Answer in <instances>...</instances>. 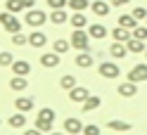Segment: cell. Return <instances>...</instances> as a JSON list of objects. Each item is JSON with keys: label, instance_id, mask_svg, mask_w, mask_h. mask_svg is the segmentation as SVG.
<instances>
[{"label": "cell", "instance_id": "cell-1", "mask_svg": "<svg viewBox=\"0 0 147 135\" xmlns=\"http://www.w3.org/2000/svg\"><path fill=\"white\" fill-rule=\"evenodd\" d=\"M69 40H71V48H76L78 52H88L90 50V33H86L83 29H74Z\"/></svg>", "mask_w": 147, "mask_h": 135}, {"label": "cell", "instance_id": "cell-2", "mask_svg": "<svg viewBox=\"0 0 147 135\" xmlns=\"http://www.w3.org/2000/svg\"><path fill=\"white\" fill-rule=\"evenodd\" d=\"M0 26H3L5 31H10V33H19L22 31V21L14 17V12H0Z\"/></svg>", "mask_w": 147, "mask_h": 135}, {"label": "cell", "instance_id": "cell-3", "mask_svg": "<svg viewBox=\"0 0 147 135\" xmlns=\"http://www.w3.org/2000/svg\"><path fill=\"white\" fill-rule=\"evenodd\" d=\"M97 71H100V76H102V78H107V81H114V78H119V76H121V69H119V64H116V62H100Z\"/></svg>", "mask_w": 147, "mask_h": 135}, {"label": "cell", "instance_id": "cell-4", "mask_svg": "<svg viewBox=\"0 0 147 135\" xmlns=\"http://www.w3.org/2000/svg\"><path fill=\"white\" fill-rule=\"evenodd\" d=\"M48 19H50V17L45 14L43 10H33V7H31V10L26 12V17H24V24H29V26H33V29H38V26L45 24Z\"/></svg>", "mask_w": 147, "mask_h": 135}, {"label": "cell", "instance_id": "cell-5", "mask_svg": "<svg viewBox=\"0 0 147 135\" xmlns=\"http://www.w3.org/2000/svg\"><path fill=\"white\" fill-rule=\"evenodd\" d=\"M128 81H133V83H142V81H147V64H145V62L135 64L131 71H128Z\"/></svg>", "mask_w": 147, "mask_h": 135}, {"label": "cell", "instance_id": "cell-6", "mask_svg": "<svg viewBox=\"0 0 147 135\" xmlns=\"http://www.w3.org/2000/svg\"><path fill=\"white\" fill-rule=\"evenodd\" d=\"M86 126L81 123V119H76V116H69V119H64V133H69V135H78V133H83Z\"/></svg>", "mask_w": 147, "mask_h": 135}, {"label": "cell", "instance_id": "cell-7", "mask_svg": "<svg viewBox=\"0 0 147 135\" xmlns=\"http://www.w3.org/2000/svg\"><path fill=\"white\" fill-rule=\"evenodd\" d=\"M90 10L95 12V17L105 19V17H109V12H112V3H105V0H95V3H90Z\"/></svg>", "mask_w": 147, "mask_h": 135}, {"label": "cell", "instance_id": "cell-8", "mask_svg": "<svg viewBox=\"0 0 147 135\" xmlns=\"http://www.w3.org/2000/svg\"><path fill=\"white\" fill-rule=\"evenodd\" d=\"M88 97H90V93H88V88H83V85H76V88L69 90V100L76 102V104H83Z\"/></svg>", "mask_w": 147, "mask_h": 135}, {"label": "cell", "instance_id": "cell-9", "mask_svg": "<svg viewBox=\"0 0 147 135\" xmlns=\"http://www.w3.org/2000/svg\"><path fill=\"white\" fill-rule=\"evenodd\" d=\"M116 93L121 97H135L138 95V83H133V81H123V83H119Z\"/></svg>", "mask_w": 147, "mask_h": 135}, {"label": "cell", "instance_id": "cell-10", "mask_svg": "<svg viewBox=\"0 0 147 135\" xmlns=\"http://www.w3.org/2000/svg\"><path fill=\"white\" fill-rule=\"evenodd\" d=\"M112 38L119 40V43H128V40L133 38V31L126 29V26H121V24H116V29L112 31Z\"/></svg>", "mask_w": 147, "mask_h": 135}, {"label": "cell", "instance_id": "cell-11", "mask_svg": "<svg viewBox=\"0 0 147 135\" xmlns=\"http://www.w3.org/2000/svg\"><path fill=\"white\" fill-rule=\"evenodd\" d=\"M93 55H90V50L88 52H78V55H76V59H74V64H76L78 69H90V66H93Z\"/></svg>", "mask_w": 147, "mask_h": 135}, {"label": "cell", "instance_id": "cell-12", "mask_svg": "<svg viewBox=\"0 0 147 135\" xmlns=\"http://www.w3.org/2000/svg\"><path fill=\"white\" fill-rule=\"evenodd\" d=\"M40 64L45 66V69H55V66H57L59 64V55H57V52H45V55H40Z\"/></svg>", "mask_w": 147, "mask_h": 135}, {"label": "cell", "instance_id": "cell-13", "mask_svg": "<svg viewBox=\"0 0 147 135\" xmlns=\"http://www.w3.org/2000/svg\"><path fill=\"white\" fill-rule=\"evenodd\" d=\"M109 55H112L114 59H123V57L128 55L126 43H119V40H114V43H112V48H109Z\"/></svg>", "mask_w": 147, "mask_h": 135}, {"label": "cell", "instance_id": "cell-14", "mask_svg": "<svg viewBox=\"0 0 147 135\" xmlns=\"http://www.w3.org/2000/svg\"><path fill=\"white\" fill-rule=\"evenodd\" d=\"M88 33H90V38H93V40H102L109 31H107V26H105V24H90Z\"/></svg>", "mask_w": 147, "mask_h": 135}, {"label": "cell", "instance_id": "cell-15", "mask_svg": "<svg viewBox=\"0 0 147 135\" xmlns=\"http://www.w3.org/2000/svg\"><path fill=\"white\" fill-rule=\"evenodd\" d=\"M12 71H14L17 76H29V74H31V64H29L26 59H14Z\"/></svg>", "mask_w": 147, "mask_h": 135}, {"label": "cell", "instance_id": "cell-16", "mask_svg": "<svg viewBox=\"0 0 147 135\" xmlns=\"http://www.w3.org/2000/svg\"><path fill=\"white\" fill-rule=\"evenodd\" d=\"M10 88L14 90V93H22V90H26V88H29V81H26V76H12L10 78Z\"/></svg>", "mask_w": 147, "mask_h": 135}, {"label": "cell", "instance_id": "cell-17", "mask_svg": "<svg viewBox=\"0 0 147 135\" xmlns=\"http://www.w3.org/2000/svg\"><path fill=\"white\" fill-rule=\"evenodd\" d=\"M14 107H17V111L29 114V111L33 109V97H17V100H14Z\"/></svg>", "mask_w": 147, "mask_h": 135}, {"label": "cell", "instance_id": "cell-18", "mask_svg": "<svg viewBox=\"0 0 147 135\" xmlns=\"http://www.w3.org/2000/svg\"><path fill=\"white\" fill-rule=\"evenodd\" d=\"M126 48H128V52H133V55L147 52V45H145V40H138V38H131V40L126 43Z\"/></svg>", "mask_w": 147, "mask_h": 135}, {"label": "cell", "instance_id": "cell-19", "mask_svg": "<svg viewBox=\"0 0 147 135\" xmlns=\"http://www.w3.org/2000/svg\"><path fill=\"white\" fill-rule=\"evenodd\" d=\"M107 128L109 130H119V133H128V130H131V123L121 121V119H112V121L107 123Z\"/></svg>", "mask_w": 147, "mask_h": 135}, {"label": "cell", "instance_id": "cell-20", "mask_svg": "<svg viewBox=\"0 0 147 135\" xmlns=\"http://www.w3.org/2000/svg\"><path fill=\"white\" fill-rule=\"evenodd\" d=\"M45 43H48V36H45L43 31H33L29 36V45H33V48H43Z\"/></svg>", "mask_w": 147, "mask_h": 135}, {"label": "cell", "instance_id": "cell-21", "mask_svg": "<svg viewBox=\"0 0 147 135\" xmlns=\"http://www.w3.org/2000/svg\"><path fill=\"white\" fill-rule=\"evenodd\" d=\"M52 50L57 52V55H67V52L71 50V40H64V38H57L52 43Z\"/></svg>", "mask_w": 147, "mask_h": 135}, {"label": "cell", "instance_id": "cell-22", "mask_svg": "<svg viewBox=\"0 0 147 135\" xmlns=\"http://www.w3.org/2000/svg\"><path fill=\"white\" fill-rule=\"evenodd\" d=\"M71 19V17L64 12V10H52V14H50V21L55 24V26H59V24H67Z\"/></svg>", "mask_w": 147, "mask_h": 135}, {"label": "cell", "instance_id": "cell-23", "mask_svg": "<svg viewBox=\"0 0 147 135\" xmlns=\"http://www.w3.org/2000/svg\"><path fill=\"white\" fill-rule=\"evenodd\" d=\"M7 123H10L12 128H24V126H26V114L24 111H17V114H12L10 119H7Z\"/></svg>", "mask_w": 147, "mask_h": 135}, {"label": "cell", "instance_id": "cell-24", "mask_svg": "<svg viewBox=\"0 0 147 135\" xmlns=\"http://www.w3.org/2000/svg\"><path fill=\"white\" fill-rule=\"evenodd\" d=\"M69 24L74 26V29H83V26L88 24V19H86V14H83V12H74V14H71V19H69Z\"/></svg>", "mask_w": 147, "mask_h": 135}, {"label": "cell", "instance_id": "cell-25", "mask_svg": "<svg viewBox=\"0 0 147 135\" xmlns=\"http://www.w3.org/2000/svg\"><path fill=\"white\" fill-rule=\"evenodd\" d=\"M119 24H121V26H126V29H131V31H133V29H135V26L140 24V21H138V19H135L133 14H121V17H119Z\"/></svg>", "mask_w": 147, "mask_h": 135}, {"label": "cell", "instance_id": "cell-26", "mask_svg": "<svg viewBox=\"0 0 147 135\" xmlns=\"http://www.w3.org/2000/svg\"><path fill=\"white\" fill-rule=\"evenodd\" d=\"M100 104H102V100H100L97 95H90L88 100L83 102V111H95V109H97Z\"/></svg>", "mask_w": 147, "mask_h": 135}, {"label": "cell", "instance_id": "cell-27", "mask_svg": "<svg viewBox=\"0 0 147 135\" xmlns=\"http://www.w3.org/2000/svg\"><path fill=\"white\" fill-rule=\"evenodd\" d=\"M78 83H76V78H74L71 74H67V76H62L59 78V88L62 90H71V88H76Z\"/></svg>", "mask_w": 147, "mask_h": 135}, {"label": "cell", "instance_id": "cell-28", "mask_svg": "<svg viewBox=\"0 0 147 135\" xmlns=\"http://www.w3.org/2000/svg\"><path fill=\"white\" fill-rule=\"evenodd\" d=\"M5 10L7 12H22L24 10V3H22V0H5Z\"/></svg>", "mask_w": 147, "mask_h": 135}, {"label": "cell", "instance_id": "cell-29", "mask_svg": "<svg viewBox=\"0 0 147 135\" xmlns=\"http://www.w3.org/2000/svg\"><path fill=\"white\" fill-rule=\"evenodd\" d=\"M133 38L138 40H147V24H138L133 29Z\"/></svg>", "mask_w": 147, "mask_h": 135}, {"label": "cell", "instance_id": "cell-30", "mask_svg": "<svg viewBox=\"0 0 147 135\" xmlns=\"http://www.w3.org/2000/svg\"><path fill=\"white\" fill-rule=\"evenodd\" d=\"M69 7L74 12H83L86 7H90V3H88V0H69Z\"/></svg>", "mask_w": 147, "mask_h": 135}, {"label": "cell", "instance_id": "cell-31", "mask_svg": "<svg viewBox=\"0 0 147 135\" xmlns=\"http://www.w3.org/2000/svg\"><path fill=\"white\" fill-rule=\"evenodd\" d=\"M131 14L135 17V19H138V21H145V19H147V10H145V7H142V5H135Z\"/></svg>", "mask_w": 147, "mask_h": 135}, {"label": "cell", "instance_id": "cell-32", "mask_svg": "<svg viewBox=\"0 0 147 135\" xmlns=\"http://www.w3.org/2000/svg\"><path fill=\"white\" fill-rule=\"evenodd\" d=\"M36 128H38V130H43V133H52V121L36 119Z\"/></svg>", "mask_w": 147, "mask_h": 135}, {"label": "cell", "instance_id": "cell-33", "mask_svg": "<svg viewBox=\"0 0 147 135\" xmlns=\"http://www.w3.org/2000/svg\"><path fill=\"white\" fill-rule=\"evenodd\" d=\"M12 64H14L12 52H0V66H12Z\"/></svg>", "mask_w": 147, "mask_h": 135}, {"label": "cell", "instance_id": "cell-34", "mask_svg": "<svg viewBox=\"0 0 147 135\" xmlns=\"http://www.w3.org/2000/svg\"><path fill=\"white\" fill-rule=\"evenodd\" d=\"M38 119H45V121H55V109H50V107H43V109L38 111Z\"/></svg>", "mask_w": 147, "mask_h": 135}, {"label": "cell", "instance_id": "cell-35", "mask_svg": "<svg viewBox=\"0 0 147 135\" xmlns=\"http://www.w3.org/2000/svg\"><path fill=\"white\" fill-rule=\"evenodd\" d=\"M12 43L14 45H26V43H29V36H24L22 31L19 33H12Z\"/></svg>", "mask_w": 147, "mask_h": 135}, {"label": "cell", "instance_id": "cell-36", "mask_svg": "<svg viewBox=\"0 0 147 135\" xmlns=\"http://www.w3.org/2000/svg\"><path fill=\"white\" fill-rule=\"evenodd\" d=\"M48 5L52 10H64V7H69V0H48Z\"/></svg>", "mask_w": 147, "mask_h": 135}, {"label": "cell", "instance_id": "cell-37", "mask_svg": "<svg viewBox=\"0 0 147 135\" xmlns=\"http://www.w3.org/2000/svg\"><path fill=\"white\" fill-rule=\"evenodd\" d=\"M83 135H100V128H97V126H86Z\"/></svg>", "mask_w": 147, "mask_h": 135}, {"label": "cell", "instance_id": "cell-38", "mask_svg": "<svg viewBox=\"0 0 147 135\" xmlns=\"http://www.w3.org/2000/svg\"><path fill=\"white\" fill-rule=\"evenodd\" d=\"M128 3H131V0H112V7H123Z\"/></svg>", "mask_w": 147, "mask_h": 135}, {"label": "cell", "instance_id": "cell-39", "mask_svg": "<svg viewBox=\"0 0 147 135\" xmlns=\"http://www.w3.org/2000/svg\"><path fill=\"white\" fill-rule=\"evenodd\" d=\"M24 135H43V130H38V128H29V130H24Z\"/></svg>", "mask_w": 147, "mask_h": 135}, {"label": "cell", "instance_id": "cell-40", "mask_svg": "<svg viewBox=\"0 0 147 135\" xmlns=\"http://www.w3.org/2000/svg\"><path fill=\"white\" fill-rule=\"evenodd\" d=\"M22 3H24V7H26V10H31V7L36 5V0H22Z\"/></svg>", "mask_w": 147, "mask_h": 135}, {"label": "cell", "instance_id": "cell-41", "mask_svg": "<svg viewBox=\"0 0 147 135\" xmlns=\"http://www.w3.org/2000/svg\"><path fill=\"white\" fill-rule=\"evenodd\" d=\"M50 135H64V133H59V130H52V133H50Z\"/></svg>", "mask_w": 147, "mask_h": 135}, {"label": "cell", "instance_id": "cell-42", "mask_svg": "<svg viewBox=\"0 0 147 135\" xmlns=\"http://www.w3.org/2000/svg\"><path fill=\"white\" fill-rule=\"evenodd\" d=\"M78 135H83V133H78Z\"/></svg>", "mask_w": 147, "mask_h": 135}, {"label": "cell", "instance_id": "cell-43", "mask_svg": "<svg viewBox=\"0 0 147 135\" xmlns=\"http://www.w3.org/2000/svg\"><path fill=\"white\" fill-rule=\"evenodd\" d=\"M12 135H17V133H12Z\"/></svg>", "mask_w": 147, "mask_h": 135}, {"label": "cell", "instance_id": "cell-44", "mask_svg": "<svg viewBox=\"0 0 147 135\" xmlns=\"http://www.w3.org/2000/svg\"><path fill=\"white\" fill-rule=\"evenodd\" d=\"M0 123H3V121H0Z\"/></svg>", "mask_w": 147, "mask_h": 135}, {"label": "cell", "instance_id": "cell-45", "mask_svg": "<svg viewBox=\"0 0 147 135\" xmlns=\"http://www.w3.org/2000/svg\"><path fill=\"white\" fill-rule=\"evenodd\" d=\"M145 55H147V52H145Z\"/></svg>", "mask_w": 147, "mask_h": 135}, {"label": "cell", "instance_id": "cell-46", "mask_svg": "<svg viewBox=\"0 0 147 135\" xmlns=\"http://www.w3.org/2000/svg\"><path fill=\"white\" fill-rule=\"evenodd\" d=\"M145 21H147V19H145Z\"/></svg>", "mask_w": 147, "mask_h": 135}]
</instances>
